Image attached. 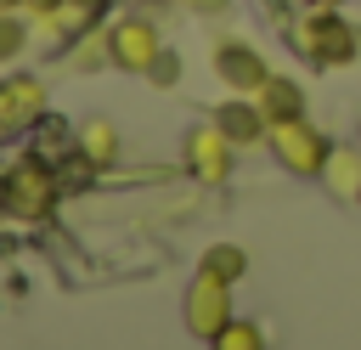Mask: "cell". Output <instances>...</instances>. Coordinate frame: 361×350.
<instances>
[{
    "label": "cell",
    "instance_id": "1",
    "mask_svg": "<svg viewBox=\"0 0 361 350\" xmlns=\"http://www.w3.org/2000/svg\"><path fill=\"white\" fill-rule=\"evenodd\" d=\"M293 40H299L305 56H316V62H327V68H338V62H350V56L361 51V34H355L344 17H333V6H322L316 17H305V23L293 28Z\"/></svg>",
    "mask_w": 361,
    "mask_h": 350
},
{
    "label": "cell",
    "instance_id": "2",
    "mask_svg": "<svg viewBox=\"0 0 361 350\" xmlns=\"http://www.w3.org/2000/svg\"><path fill=\"white\" fill-rule=\"evenodd\" d=\"M271 152L293 169V175H322V164H327V135L316 130V124H305V119H288V124H271Z\"/></svg>",
    "mask_w": 361,
    "mask_h": 350
},
{
    "label": "cell",
    "instance_id": "3",
    "mask_svg": "<svg viewBox=\"0 0 361 350\" xmlns=\"http://www.w3.org/2000/svg\"><path fill=\"white\" fill-rule=\"evenodd\" d=\"M226 322H231V282L214 277V271H197L192 288H186V327L197 339H214Z\"/></svg>",
    "mask_w": 361,
    "mask_h": 350
},
{
    "label": "cell",
    "instance_id": "4",
    "mask_svg": "<svg viewBox=\"0 0 361 350\" xmlns=\"http://www.w3.org/2000/svg\"><path fill=\"white\" fill-rule=\"evenodd\" d=\"M107 56H113L118 68H130V73H152V62L164 56L158 28H152V23H141V17L113 23V34H107Z\"/></svg>",
    "mask_w": 361,
    "mask_h": 350
},
{
    "label": "cell",
    "instance_id": "5",
    "mask_svg": "<svg viewBox=\"0 0 361 350\" xmlns=\"http://www.w3.org/2000/svg\"><path fill=\"white\" fill-rule=\"evenodd\" d=\"M51 198H56V181H51V169L45 164H17L11 169V181H6V209L11 215H23V220H34V215H45L51 209Z\"/></svg>",
    "mask_w": 361,
    "mask_h": 350
},
{
    "label": "cell",
    "instance_id": "6",
    "mask_svg": "<svg viewBox=\"0 0 361 350\" xmlns=\"http://www.w3.org/2000/svg\"><path fill=\"white\" fill-rule=\"evenodd\" d=\"M214 68H220V79H226L231 90H243V96H259V90H265V79H271L265 56H259L254 45H243V40L214 45Z\"/></svg>",
    "mask_w": 361,
    "mask_h": 350
},
{
    "label": "cell",
    "instance_id": "7",
    "mask_svg": "<svg viewBox=\"0 0 361 350\" xmlns=\"http://www.w3.org/2000/svg\"><path fill=\"white\" fill-rule=\"evenodd\" d=\"M45 113V85L39 79H6L0 85V130H23Z\"/></svg>",
    "mask_w": 361,
    "mask_h": 350
},
{
    "label": "cell",
    "instance_id": "8",
    "mask_svg": "<svg viewBox=\"0 0 361 350\" xmlns=\"http://www.w3.org/2000/svg\"><path fill=\"white\" fill-rule=\"evenodd\" d=\"M186 158H192V169L203 175V181H226V158H231V141H226V130L214 124V130H192V141H186Z\"/></svg>",
    "mask_w": 361,
    "mask_h": 350
},
{
    "label": "cell",
    "instance_id": "9",
    "mask_svg": "<svg viewBox=\"0 0 361 350\" xmlns=\"http://www.w3.org/2000/svg\"><path fill=\"white\" fill-rule=\"evenodd\" d=\"M259 102V113H265V124H288V119H305V90L293 85V79H265V90L254 96Z\"/></svg>",
    "mask_w": 361,
    "mask_h": 350
},
{
    "label": "cell",
    "instance_id": "10",
    "mask_svg": "<svg viewBox=\"0 0 361 350\" xmlns=\"http://www.w3.org/2000/svg\"><path fill=\"white\" fill-rule=\"evenodd\" d=\"M214 124L226 130V141L231 147H248V141H259L271 124H265V113H259V102H226L220 113H214Z\"/></svg>",
    "mask_w": 361,
    "mask_h": 350
},
{
    "label": "cell",
    "instance_id": "11",
    "mask_svg": "<svg viewBox=\"0 0 361 350\" xmlns=\"http://www.w3.org/2000/svg\"><path fill=\"white\" fill-rule=\"evenodd\" d=\"M322 181H327L338 198H361V152H355V147H333L327 164H322Z\"/></svg>",
    "mask_w": 361,
    "mask_h": 350
},
{
    "label": "cell",
    "instance_id": "12",
    "mask_svg": "<svg viewBox=\"0 0 361 350\" xmlns=\"http://www.w3.org/2000/svg\"><path fill=\"white\" fill-rule=\"evenodd\" d=\"M79 147H85V158H90V164H113L118 135H113V124H107V119H85V124H79Z\"/></svg>",
    "mask_w": 361,
    "mask_h": 350
},
{
    "label": "cell",
    "instance_id": "13",
    "mask_svg": "<svg viewBox=\"0 0 361 350\" xmlns=\"http://www.w3.org/2000/svg\"><path fill=\"white\" fill-rule=\"evenodd\" d=\"M203 271H214V277H226V282H237V277L248 271V254H243L237 243H214V248L203 254Z\"/></svg>",
    "mask_w": 361,
    "mask_h": 350
},
{
    "label": "cell",
    "instance_id": "14",
    "mask_svg": "<svg viewBox=\"0 0 361 350\" xmlns=\"http://www.w3.org/2000/svg\"><path fill=\"white\" fill-rule=\"evenodd\" d=\"M209 344H214V350H265V333H259L254 322H237V316H231Z\"/></svg>",
    "mask_w": 361,
    "mask_h": 350
},
{
    "label": "cell",
    "instance_id": "15",
    "mask_svg": "<svg viewBox=\"0 0 361 350\" xmlns=\"http://www.w3.org/2000/svg\"><path fill=\"white\" fill-rule=\"evenodd\" d=\"M23 40H28V34H23V23H17L11 11H0V62H11V56L23 51Z\"/></svg>",
    "mask_w": 361,
    "mask_h": 350
},
{
    "label": "cell",
    "instance_id": "16",
    "mask_svg": "<svg viewBox=\"0 0 361 350\" xmlns=\"http://www.w3.org/2000/svg\"><path fill=\"white\" fill-rule=\"evenodd\" d=\"M152 79H158V85H164V79H175V56H169V51L152 62Z\"/></svg>",
    "mask_w": 361,
    "mask_h": 350
},
{
    "label": "cell",
    "instance_id": "17",
    "mask_svg": "<svg viewBox=\"0 0 361 350\" xmlns=\"http://www.w3.org/2000/svg\"><path fill=\"white\" fill-rule=\"evenodd\" d=\"M23 6H34V11H39V17H51V11H56V6H62V0H23Z\"/></svg>",
    "mask_w": 361,
    "mask_h": 350
},
{
    "label": "cell",
    "instance_id": "18",
    "mask_svg": "<svg viewBox=\"0 0 361 350\" xmlns=\"http://www.w3.org/2000/svg\"><path fill=\"white\" fill-rule=\"evenodd\" d=\"M11 6H23V0H0V11H11Z\"/></svg>",
    "mask_w": 361,
    "mask_h": 350
},
{
    "label": "cell",
    "instance_id": "19",
    "mask_svg": "<svg viewBox=\"0 0 361 350\" xmlns=\"http://www.w3.org/2000/svg\"><path fill=\"white\" fill-rule=\"evenodd\" d=\"M316 6H344V0H316Z\"/></svg>",
    "mask_w": 361,
    "mask_h": 350
}]
</instances>
